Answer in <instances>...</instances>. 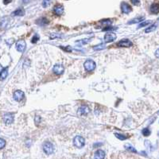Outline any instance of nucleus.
Returning <instances> with one entry per match:
<instances>
[{"label":"nucleus","mask_w":159,"mask_h":159,"mask_svg":"<svg viewBox=\"0 0 159 159\" xmlns=\"http://www.w3.org/2000/svg\"><path fill=\"white\" fill-rule=\"evenodd\" d=\"M125 147H126V149H127V150H129V151H131V152H134V153H137V150H135L134 148L132 146H131V145L127 144V145H126V146H125Z\"/></svg>","instance_id":"a211bd4d"},{"label":"nucleus","mask_w":159,"mask_h":159,"mask_svg":"<svg viewBox=\"0 0 159 159\" xmlns=\"http://www.w3.org/2000/svg\"><path fill=\"white\" fill-rule=\"evenodd\" d=\"M114 135H115L116 138H118V139H120V140H125V139H127V136H125V135L121 134H118V133H115V134H114Z\"/></svg>","instance_id":"412c9836"},{"label":"nucleus","mask_w":159,"mask_h":159,"mask_svg":"<svg viewBox=\"0 0 159 159\" xmlns=\"http://www.w3.org/2000/svg\"><path fill=\"white\" fill-rule=\"evenodd\" d=\"M53 71L54 73L57 74V75H61L64 71V68L63 65H62V64H55V65H54L53 69Z\"/></svg>","instance_id":"39448f33"},{"label":"nucleus","mask_w":159,"mask_h":159,"mask_svg":"<svg viewBox=\"0 0 159 159\" xmlns=\"http://www.w3.org/2000/svg\"><path fill=\"white\" fill-rule=\"evenodd\" d=\"M105 157V153L102 150H98L95 153V159H103Z\"/></svg>","instance_id":"ddd939ff"},{"label":"nucleus","mask_w":159,"mask_h":159,"mask_svg":"<svg viewBox=\"0 0 159 159\" xmlns=\"http://www.w3.org/2000/svg\"><path fill=\"white\" fill-rule=\"evenodd\" d=\"M150 11L153 14H158V13H159V3H153L151 5Z\"/></svg>","instance_id":"4468645a"},{"label":"nucleus","mask_w":159,"mask_h":159,"mask_svg":"<svg viewBox=\"0 0 159 159\" xmlns=\"http://www.w3.org/2000/svg\"><path fill=\"white\" fill-rule=\"evenodd\" d=\"M133 43L128 39H123V40L120 41L118 43V46H122V47H131L132 46Z\"/></svg>","instance_id":"f8f14e48"},{"label":"nucleus","mask_w":159,"mask_h":159,"mask_svg":"<svg viewBox=\"0 0 159 159\" xmlns=\"http://www.w3.org/2000/svg\"><path fill=\"white\" fill-rule=\"evenodd\" d=\"M24 95H25V94L22 91L17 90L14 92V99L16 101H18V102H19V101L22 100V99L24 98Z\"/></svg>","instance_id":"0eeeda50"},{"label":"nucleus","mask_w":159,"mask_h":159,"mask_svg":"<svg viewBox=\"0 0 159 159\" xmlns=\"http://www.w3.org/2000/svg\"><path fill=\"white\" fill-rule=\"evenodd\" d=\"M143 19H144V18H143V17H142V18H138V19H134L131 20V22H129L128 23H129V24H133V23H137V22H141V21H142Z\"/></svg>","instance_id":"aec40b11"},{"label":"nucleus","mask_w":159,"mask_h":159,"mask_svg":"<svg viewBox=\"0 0 159 159\" xmlns=\"http://www.w3.org/2000/svg\"><path fill=\"white\" fill-rule=\"evenodd\" d=\"M40 121H41V117L39 116V115H36V117H35V122L38 124V123L40 122Z\"/></svg>","instance_id":"c756f323"},{"label":"nucleus","mask_w":159,"mask_h":159,"mask_svg":"<svg viewBox=\"0 0 159 159\" xmlns=\"http://www.w3.org/2000/svg\"><path fill=\"white\" fill-rule=\"evenodd\" d=\"M89 108H88L87 106H83V107H80V108L78 109L77 111V114H79L80 116H84V115H87V114L89 113Z\"/></svg>","instance_id":"423d86ee"},{"label":"nucleus","mask_w":159,"mask_h":159,"mask_svg":"<svg viewBox=\"0 0 159 159\" xmlns=\"http://www.w3.org/2000/svg\"><path fill=\"white\" fill-rule=\"evenodd\" d=\"M150 23H151V21H145V22L140 23L139 25V28L144 27V26H146V25H148L149 24H150Z\"/></svg>","instance_id":"5701e85b"},{"label":"nucleus","mask_w":159,"mask_h":159,"mask_svg":"<svg viewBox=\"0 0 159 159\" xmlns=\"http://www.w3.org/2000/svg\"><path fill=\"white\" fill-rule=\"evenodd\" d=\"M38 23L41 25H45L48 24L49 21L47 20L46 19H44V18H42V19H40L39 20H38Z\"/></svg>","instance_id":"f3484780"},{"label":"nucleus","mask_w":159,"mask_h":159,"mask_svg":"<svg viewBox=\"0 0 159 159\" xmlns=\"http://www.w3.org/2000/svg\"><path fill=\"white\" fill-rule=\"evenodd\" d=\"M101 23H102V24H106V25H111V21L108 20V19L103 20V21H101Z\"/></svg>","instance_id":"cd10ccee"},{"label":"nucleus","mask_w":159,"mask_h":159,"mask_svg":"<svg viewBox=\"0 0 159 159\" xmlns=\"http://www.w3.org/2000/svg\"><path fill=\"white\" fill-rule=\"evenodd\" d=\"M156 27H157V25H156L155 24H154V25H151V26L148 27L147 29H146L145 32H146V33H150V32H152V31H153V30H155Z\"/></svg>","instance_id":"6ab92c4d"},{"label":"nucleus","mask_w":159,"mask_h":159,"mask_svg":"<svg viewBox=\"0 0 159 159\" xmlns=\"http://www.w3.org/2000/svg\"><path fill=\"white\" fill-rule=\"evenodd\" d=\"M2 119H3V122L6 124H10V123H12L13 120H14V116H13V114L8 113V114H4Z\"/></svg>","instance_id":"9d476101"},{"label":"nucleus","mask_w":159,"mask_h":159,"mask_svg":"<svg viewBox=\"0 0 159 159\" xmlns=\"http://www.w3.org/2000/svg\"><path fill=\"white\" fill-rule=\"evenodd\" d=\"M95 62L92 61V60H87L84 64V67L86 71L88 72H91V71H93L94 69H95Z\"/></svg>","instance_id":"f257e3e1"},{"label":"nucleus","mask_w":159,"mask_h":159,"mask_svg":"<svg viewBox=\"0 0 159 159\" xmlns=\"http://www.w3.org/2000/svg\"><path fill=\"white\" fill-rule=\"evenodd\" d=\"M121 10L124 14H129L130 12H131L132 8L129 4L126 3V2H122L121 4Z\"/></svg>","instance_id":"1a4fd4ad"},{"label":"nucleus","mask_w":159,"mask_h":159,"mask_svg":"<svg viewBox=\"0 0 159 159\" xmlns=\"http://www.w3.org/2000/svg\"><path fill=\"white\" fill-rule=\"evenodd\" d=\"M7 75H8V69H7V68H5L1 72V80H3L5 78H6Z\"/></svg>","instance_id":"2eb2a0df"},{"label":"nucleus","mask_w":159,"mask_h":159,"mask_svg":"<svg viewBox=\"0 0 159 159\" xmlns=\"http://www.w3.org/2000/svg\"><path fill=\"white\" fill-rule=\"evenodd\" d=\"M132 3L135 5V6H138V5H139L140 3V0H131Z\"/></svg>","instance_id":"c85d7f7f"},{"label":"nucleus","mask_w":159,"mask_h":159,"mask_svg":"<svg viewBox=\"0 0 159 159\" xmlns=\"http://www.w3.org/2000/svg\"><path fill=\"white\" fill-rule=\"evenodd\" d=\"M5 145H6V142H5V140L3 139H0V148L2 149V148L5 146Z\"/></svg>","instance_id":"a878e982"},{"label":"nucleus","mask_w":159,"mask_h":159,"mask_svg":"<svg viewBox=\"0 0 159 159\" xmlns=\"http://www.w3.org/2000/svg\"><path fill=\"white\" fill-rule=\"evenodd\" d=\"M155 57H157V58H159V49H157L155 52Z\"/></svg>","instance_id":"7c9ffc66"},{"label":"nucleus","mask_w":159,"mask_h":159,"mask_svg":"<svg viewBox=\"0 0 159 159\" xmlns=\"http://www.w3.org/2000/svg\"><path fill=\"white\" fill-rule=\"evenodd\" d=\"M11 2V0H4V4H7Z\"/></svg>","instance_id":"2f4dec72"},{"label":"nucleus","mask_w":159,"mask_h":159,"mask_svg":"<svg viewBox=\"0 0 159 159\" xmlns=\"http://www.w3.org/2000/svg\"><path fill=\"white\" fill-rule=\"evenodd\" d=\"M116 39V35L114 33H108L104 36V41L105 42H112Z\"/></svg>","instance_id":"6e6552de"},{"label":"nucleus","mask_w":159,"mask_h":159,"mask_svg":"<svg viewBox=\"0 0 159 159\" xmlns=\"http://www.w3.org/2000/svg\"><path fill=\"white\" fill-rule=\"evenodd\" d=\"M142 134L144 135V136H149L151 132H150V131L148 128H145V129L142 130Z\"/></svg>","instance_id":"4be33fe9"},{"label":"nucleus","mask_w":159,"mask_h":159,"mask_svg":"<svg viewBox=\"0 0 159 159\" xmlns=\"http://www.w3.org/2000/svg\"><path fill=\"white\" fill-rule=\"evenodd\" d=\"M43 150H44V152L46 153V154H51V153H53V150H54L53 145L52 144L51 142H49L44 143Z\"/></svg>","instance_id":"7ed1b4c3"},{"label":"nucleus","mask_w":159,"mask_h":159,"mask_svg":"<svg viewBox=\"0 0 159 159\" xmlns=\"http://www.w3.org/2000/svg\"><path fill=\"white\" fill-rule=\"evenodd\" d=\"M25 46H26V44H25V41L24 40H19L16 44L17 50L20 53H23L25 51Z\"/></svg>","instance_id":"20e7f679"},{"label":"nucleus","mask_w":159,"mask_h":159,"mask_svg":"<svg viewBox=\"0 0 159 159\" xmlns=\"http://www.w3.org/2000/svg\"><path fill=\"white\" fill-rule=\"evenodd\" d=\"M39 39V36H38V35H34L33 37V38H32V40H31V42L32 43H36L38 41V40Z\"/></svg>","instance_id":"bb28decb"},{"label":"nucleus","mask_w":159,"mask_h":159,"mask_svg":"<svg viewBox=\"0 0 159 159\" xmlns=\"http://www.w3.org/2000/svg\"><path fill=\"white\" fill-rule=\"evenodd\" d=\"M50 0H43V2H42V6L44 7H47L49 6V4H50Z\"/></svg>","instance_id":"b1692460"},{"label":"nucleus","mask_w":159,"mask_h":159,"mask_svg":"<svg viewBox=\"0 0 159 159\" xmlns=\"http://www.w3.org/2000/svg\"><path fill=\"white\" fill-rule=\"evenodd\" d=\"M104 48H105V47H104V45H96L94 47V49H95V50H100V49H103Z\"/></svg>","instance_id":"393cba45"},{"label":"nucleus","mask_w":159,"mask_h":159,"mask_svg":"<svg viewBox=\"0 0 159 159\" xmlns=\"http://www.w3.org/2000/svg\"><path fill=\"white\" fill-rule=\"evenodd\" d=\"M84 139L81 136H76L73 139V144L77 148H82L84 146Z\"/></svg>","instance_id":"f03ea898"},{"label":"nucleus","mask_w":159,"mask_h":159,"mask_svg":"<svg viewBox=\"0 0 159 159\" xmlns=\"http://www.w3.org/2000/svg\"><path fill=\"white\" fill-rule=\"evenodd\" d=\"M24 14V10H23L22 9H18L16 10L15 11H14L12 13V15H14V16H19V15H20V16H22V15Z\"/></svg>","instance_id":"dca6fc26"},{"label":"nucleus","mask_w":159,"mask_h":159,"mask_svg":"<svg viewBox=\"0 0 159 159\" xmlns=\"http://www.w3.org/2000/svg\"><path fill=\"white\" fill-rule=\"evenodd\" d=\"M53 12L55 13L57 15H61L64 13V6L61 4L56 5L53 8Z\"/></svg>","instance_id":"9b49d317"},{"label":"nucleus","mask_w":159,"mask_h":159,"mask_svg":"<svg viewBox=\"0 0 159 159\" xmlns=\"http://www.w3.org/2000/svg\"><path fill=\"white\" fill-rule=\"evenodd\" d=\"M29 1H30V0H23V2H27Z\"/></svg>","instance_id":"473e14b6"}]
</instances>
